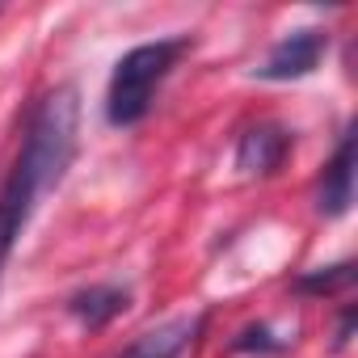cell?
Returning <instances> with one entry per match:
<instances>
[{"label":"cell","mask_w":358,"mask_h":358,"mask_svg":"<svg viewBox=\"0 0 358 358\" xmlns=\"http://www.w3.org/2000/svg\"><path fill=\"white\" fill-rule=\"evenodd\" d=\"M76 143H80V97L72 85H59L30 106L22 148L5 182H0V274H5L17 236L34 220L38 203L64 182L68 164L76 160Z\"/></svg>","instance_id":"cell-1"},{"label":"cell","mask_w":358,"mask_h":358,"mask_svg":"<svg viewBox=\"0 0 358 358\" xmlns=\"http://www.w3.org/2000/svg\"><path fill=\"white\" fill-rule=\"evenodd\" d=\"M194 38L177 34V38H156V43H139L131 47L114 72H110V89H106V122L127 131L139 127L152 114V101L160 93V85L173 76V68L182 64V55H190Z\"/></svg>","instance_id":"cell-2"},{"label":"cell","mask_w":358,"mask_h":358,"mask_svg":"<svg viewBox=\"0 0 358 358\" xmlns=\"http://www.w3.org/2000/svg\"><path fill=\"white\" fill-rule=\"evenodd\" d=\"M324 51H329V30H320V26L291 30L287 38L274 43L270 59H266L262 68H253V76H257V80H274V85H282V80H303V76H312V72L320 68Z\"/></svg>","instance_id":"cell-3"},{"label":"cell","mask_w":358,"mask_h":358,"mask_svg":"<svg viewBox=\"0 0 358 358\" xmlns=\"http://www.w3.org/2000/svg\"><path fill=\"white\" fill-rule=\"evenodd\" d=\"M207 320H211L207 312L164 320V324H156V329L139 333L131 345H122V350H118V358H186V354L194 350V341L203 337Z\"/></svg>","instance_id":"cell-4"},{"label":"cell","mask_w":358,"mask_h":358,"mask_svg":"<svg viewBox=\"0 0 358 358\" xmlns=\"http://www.w3.org/2000/svg\"><path fill=\"white\" fill-rule=\"evenodd\" d=\"M291 131L278 122H253L241 139H236V169L249 177H270L287 164L291 156Z\"/></svg>","instance_id":"cell-5"},{"label":"cell","mask_w":358,"mask_h":358,"mask_svg":"<svg viewBox=\"0 0 358 358\" xmlns=\"http://www.w3.org/2000/svg\"><path fill=\"white\" fill-rule=\"evenodd\" d=\"M354 203V127H345L333 160L324 164L320 182H316V211L324 220H341Z\"/></svg>","instance_id":"cell-6"},{"label":"cell","mask_w":358,"mask_h":358,"mask_svg":"<svg viewBox=\"0 0 358 358\" xmlns=\"http://www.w3.org/2000/svg\"><path fill=\"white\" fill-rule=\"evenodd\" d=\"M68 316H76L89 333L114 324L127 308H131V287H118V282H93V287H80L68 295Z\"/></svg>","instance_id":"cell-7"},{"label":"cell","mask_w":358,"mask_h":358,"mask_svg":"<svg viewBox=\"0 0 358 358\" xmlns=\"http://www.w3.org/2000/svg\"><path fill=\"white\" fill-rule=\"evenodd\" d=\"M299 295H312V299H333V295H345L354 287V262H337V266H320V270H308L291 282Z\"/></svg>","instance_id":"cell-8"},{"label":"cell","mask_w":358,"mask_h":358,"mask_svg":"<svg viewBox=\"0 0 358 358\" xmlns=\"http://www.w3.org/2000/svg\"><path fill=\"white\" fill-rule=\"evenodd\" d=\"M232 354H257V358H274V354H287L291 350V337H278L270 324H245L232 341H228Z\"/></svg>","instance_id":"cell-9"},{"label":"cell","mask_w":358,"mask_h":358,"mask_svg":"<svg viewBox=\"0 0 358 358\" xmlns=\"http://www.w3.org/2000/svg\"><path fill=\"white\" fill-rule=\"evenodd\" d=\"M350 337H354V308L341 312V320H337V337H333V350H345Z\"/></svg>","instance_id":"cell-10"}]
</instances>
